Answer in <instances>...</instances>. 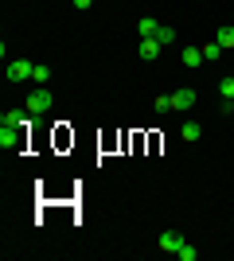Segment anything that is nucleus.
I'll return each instance as SVG.
<instances>
[{
  "instance_id": "nucleus-11",
  "label": "nucleus",
  "mask_w": 234,
  "mask_h": 261,
  "mask_svg": "<svg viewBox=\"0 0 234 261\" xmlns=\"http://www.w3.org/2000/svg\"><path fill=\"white\" fill-rule=\"evenodd\" d=\"M215 39H219V47H223V51H230V47H234V28H219V35H215Z\"/></svg>"
},
{
  "instance_id": "nucleus-14",
  "label": "nucleus",
  "mask_w": 234,
  "mask_h": 261,
  "mask_svg": "<svg viewBox=\"0 0 234 261\" xmlns=\"http://www.w3.org/2000/svg\"><path fill=\"white\" fill-rule=\"evenodd\" d=\"M179 133H184V141H199V137H203V129L195 125V121H188V125H184Z\"/></svg>"
},
{
  "instance_id": "nucleus-2",
  "label": "nucleus",
  "mask_w": 234,
  "mask_h": 261,
  "mask_svg": "<svg viewBox=\"0 0 234 261\" xmlns=\"http://www.w3.org/2000/svg\"><path fill=\"white\" fill-rule=\"evenodd\" d=\"M55 106V94L47 86H35L28 98H23V113H47V109Z\"/></svg>"
},
{
  "instance_id": "nucleus-12",
  "label": "nucleus",
  "mask_w": 234,
  "mask_h": 261,
  "mask_svg": "<svg viewBox=\"0 0 234 261\" xmlns=\"http://www.w3.org/2000/svg\"><path fill=\"white\" fill-rule=\"evenodd\" d=\"M32 82H35V86H47V82H51V66H39V63H35V74H32Z\"/></svg>"
},
{
  "instance_id": "nucleus-13",
  "label": "nucleus",
  "mask_w": 234,
  "mask_h": 261,
  "mask_svg": "<svg viewBox=\"0 0 234 261\" xmlns=\"http://www.w3.org/2000/svg\"><path fill=\"white\" fill-rule=\"evenodd\" d=\"M176 257H179V261H195V257H199V250H195L191 242H184V246L176 250Z\"/></svg>"
},
{
  "instance_id": "nucleus-4",
  "label": "nucleus",
  "mask_w": 234,
  "mask_h": 261,
  "mask_svg": "<svg viewBox=\"0 0 234 261\" xmlns=\"http://www.w3.org/2000/svg\"><path fill=\"white\" fill-rule=\"evenodd\" d=\"M184 242H188V238H184V234H176V230H160V238H156V246H160L164 253H176L179 246H184Z\"/></svg>"
},
{
  "instance_id": "nucleus-7",
  "label": "nucleus",
  "mask_w": 234,
  "mask_h": 261,
  "mask_svg": "<svg viewBox=\"0 0 234 261\" xmlns=\"http://www.w3.org/2000/svg\"><path fill=\"white\" fill-rule=\"evenodd\" d=\"M156 32H160V23H156L152 16H141V20H137V35H141V39H152Z\"/></svg>"
},
{
  "instance_id": "nucleus-6",
  "label": "nucleus",
  "mask_w": 234,
  "mask_h": 261,
  "mask_svg": "<svg viewBox=\"0 0 234 261\" xmlns=\"http://www.w3.org/2000/svg\"><path fill=\"white\" fill-rule=\"evenodd\" d=\"M191 106H195V90L191 86H184V90L172 94V109H191Z\"/></svg>"
},
{
  "instance_id": "nucleus-17",
  "label": "nucleus",
  "mask_w": 234,
  "mask_h": 261,
  "mask_svg": "<svg viewBox=\"0 0 234 261\" xmlns=\"http://www.w3.org/2000/svg\"><path fill=\"white\" fill-rule=\"evenodd\" d=\"M70 4H74V8H78V12H86V8H90V4H94V0H70Z\"/></svg>"
},
{
  "instance_id": "nucleus-3",
  "label": "nucleus",
  "mask_w": 234,
  "mask_h": 261,
  "mask_svg": "<svg viewBox=\"0 0 234 261\" xmlns=\"http://www.w3.org/2000/svg\"><path fill=\"white\" fill-rule=\"evenodd\" d=\"M32 74H35V63H28V59L8 63V82H32Z\"/></svg>"
},
{
  "instance_id": "nucleus-16",
  "label": "nucleus",
  "mask_w": 234,
  "mask_h": 261,
  "mask_svg": "<svg viewBox=\"0 0 234 261\" xmlns=\"http://www.w3.org/2000/svg\"><path fill=\"white\" fill-rule=\"evenodd\" d=\"M152 109H156V113H168V109H172V94H164V98H156V101H152Z\"/></svg>"
},
{
  "instance_id": "nucleus-9",
  "label": "nucleus",
  "mask_w": 234,
  "mask_h": 261,
  "mask_svg": "<svg viewBox=\"0 0 234 261\" xmlns=\"http://www.w3.org/2000/svg\"><path fill=\"white\" fill-rule=\"evenodd\" d=\"M199 63H203V47H184V66H191V70H195Z\"/></svg>"
},
{
  "instance_id": "nucleus-10",
  "label": "nucleus",
  "mask_w": 234,
  "mask_h": 261,
  "mask_svg": "<svg viewBox=\"0 0 234 261\" xmlns=\"http://www.w3.org/2000/svg\"><path fill=\"white\" fill-rule=\"evenodd\" d=\"M160 51H164V47L156 43V39H141V59H156Z\"/></svg>"
},
{
  "instance_id": "nucleus-15",
  "label": "nucleus",
  "mask_w": 234,
  "mask_h": 261,
  "mask_svg": "<svg viewBox=\"0 0 234 261\" xmlns=\"http://www.w3.org/2000/svg\"><path fill=\"white\" fill-rule=\"evenodd\" d=\"M219 55H223L219 39H211V43H203V59H219Z\"/></svg>"
},
{
  "instance_id": "nucleus-1",
  "label": "nucleus",
  "mask_w": 234,
  "mask_h": 261,
  "mask_svg": "<svg viewBox=\"0 0 234 261\" xmlns=\"http://www.w3.org/2000/svg\"><path fill=\"white\" fill-rule=\"evenodd\" d=\"M23 129H28V125L20 121V113H4V117H0V144H4V148H16Z\"/></svg>"
},
{
  "instance_id": "nucleus-8",
  "label": "nucleus",
  "mask_w": 234,
  "mask_h": 261,
  "mask_svg": "<svg viewBox=\"0 0 234 261\" xmlns=\"http://www.w3.org/2000/svg\"><path fill=\"white\" fill-rule=\"evenodd\" d=\"M152 39H156L160 47H172V43H176V28H168V23H160V32H156Z\"/></svg>"
},
{
  "instance_id": "nucleus-5",
  "label": "nucleus",
  "mask_w": 234,
  "mask_h": 261,
  "mask_svg": "<svg viewBox=\"0 0 234 261\" xmlns=\"http://www.w3.org/2000/svg\"><path fill=\"white\" fill-rule=\"evenodd\" d=\"M219 94H223V109L234 113V74H226L223 82H219Z\"/></svg>"
}]
</instances>
